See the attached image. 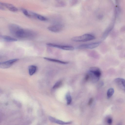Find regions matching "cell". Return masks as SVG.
I'll return each mask as SVG.
<instances>
[{"mask_svg":"<svg viewBox=\"0 0 125 125\" xmlns=\"http://www.w3.org/2000/svg\"><path fill=\"white\" fill-rule=\"evenodd\" d=\"M78 2V0H72L71 2V6H73L75 5Z\"/></svg>","mask_w":125,"mask_h":125,"instance_id":"cell-20","label":"cell"},{"mask_svg":"<svg viewBox=\"0 0 125 125\" xmlns=\"http://www.w3.org/2000/svg\"><path fill=\"white\" fill-rule=\"evenodd\" d=\"M100 43V42H96L82 44L77 46L76 47V48L79 49H93L98 47Z\"/></svg>","mask_w":125,"mask_h":125,"instance_id":"cell-6","label":"cell"},{"mask_svg":"<svg viewBox=\"0 0 125 125\" xmlns=\"http://www.w3.org/2000/svg\"><path fill=\"white\" fill-rule=\"evenodd\" d=\"M19 60L18 59H15L1 62L0 63V67L4 69L9 68L18 61Z\"/></svg>","mask_w":125,"mask_h":125,"instance_id":"cell-5","label":"cell"},{"mask_svg":"<svg viewBox=\"0 0 125 125\" xmlns=\"http://www.w3.org/2000/svg\"><path fill=\"white\" fill-rule=\"evenodd\" d=\"M95 38V37L93 35L87 34L73 37L71 39V40L73 41L76 42H84L92 40Z\"/></svg>","mask_w":125,"mask_h":125,"instance_id":"cell-3","label":"cell"},{"mask_svg":"<svg viewBox=\"0 0 125 125\" xmlns=\"http://www.w3.org/2000/svg\"><path fill=\"white\" fill-rule=\"evenodd\" d=\"M29 73L30 76H32L36 72L37 70V66L35 65H31L28 68Z\"/></svg>","mask_w":125,"mask_h":125,"instance_id":"cell-14","label":"cell"},{"mask_svg":"<svg viewBox=\"0 0 125 125\" xmlns=\"http://www.w3.org/2000/svg\"><path fill=\"white\" fill-rule=\"evenodd\" d=\"M112 120L111 118H109L107 120V122L108 124H112Z\"/></svg>","mask_w":125,"mask_h":125,"instance_id":"cell-23","label":"cell"},{"mask_svg":"<svg viewBox=\"0 0 125 125\" xmlns=\"http://www.w3.org/2000/svg\"><path fill=\"white\" fill-rule=\"evenodd\" d=\"M44 59L49 61L64 65H66L69 63V62L61 61L59 60L48 58L44 57Z\"/></svg>","mask_w":125,"mask_h":125,"instance_id":"cell-13","label":"cell"},{"mask_svg":"<svg viewBox=\"0 0 125 125\" xmlns=\"http://www.w3.org/2000/svg\"><path fill=\"white\" fill-rule=\"evenodd\" d=\"M90 78L88 74H87L86 75L85 78V80L86 81H88Z\"/></svg>","mask_w":125,"mask_h":125,"instance_id":"cell-22","label":"cell"},{"mask_svg":"<svg viewBox=\"0 0 125 125\" xmlns=\"http://www.w3.org/2000/svg\"><path fill=\"white\" fill-rule=\"evenodd\" d=\"M62 82L61 81H59L57 82L54 85L53 89H56L59 88L61 85Z\"/></svg>","mask_w":125,"mask_h":125,"instance_id":"cell-18","label":"cell"},{"mask_svg":"<svg viewBox=\"0 0 125 125\" xmlns=\"http://www.w3.org/2000/svg\"><path fill=\"white\" fill-rule=\"evenodd\" d=\"M89 76L90 78L93 81L96 82L99 80L101 75L100 70L96 67H91L89 69L88 73Z\"/></svg>","mask_w":125,"mask_h":125,"instance_id":"cell-2","label":"cell"},{"mask_svg":"<svg viewBox=\"0 0 125 125\" xmlns=\"http://www.w3.org/2000/svg\"><path fill=\"white\" fill-rule=\"evenodd\" d=\"M21 10L23 14L26 16L29 17H31V16L30 15V13L27 10L24 9H22Z\"/></svg>","mask_w":125,"mask_h":125,"instance_id":"cell-19","label":"cell"},{"mask_svg":"<svg viewBox=\"0 0 125 125\" xmlns=\"http://www.w3.org/2000/svg\"><path fill=\"white\" fill-rule=\"evenodd\" d=\"M0 38L3 41L7 42H13L17 41V39L15 38L7 36H1Z\"/></svg>","mask_w":125,"mask_h":125,"instance_id":"cell-12","label":"cell"},{"mask_svg":"<svg viewBox=\"0 0 125 125\" xmlns=\"http://www.w3.org/2000/svg\"><path fill=\"white\" fill-rule=\"evenodd\" d=\"M114 92V89L111 88L109 89L108 90L107 93V96L108 98L111 97L113 94Z\"/></svg>","mask_w":125,"mask_h":125,"instance_id":"cell-17","label":"cell"},{"mask_svg":"<svg viewBox=\"0 0 125 125\" xmlns=\"http://www.w3.org/2000/svg\"><path fill=\"white\" fill-rule=\"evenodd\" d=\"M1 5L6 7L11 11L16 12L18 11V9L16 8L11 4L2 3H1Z\"/></svg>","mask_w":125,"mask_h":125,"instance_id":"cell-10","label":"cell"},{"mask_svg":"<svg viewBox=\"0 0 125 125\" xmlns=\"http://www.w3.org/2000/svg\"><path fill=\"white\" fill-rule=\"evenodd\" d=\"M20 28L17 25L11 24L9 26V30L11 34L14 36L17 31Z\"/></svg>","mask_w":125,"mask_h":125,"instance_id":"cell-11","label":"cell"},{"mask_svg":"<svg viewBox=\"0 0 125 125\" xmlns=\"http://www.w3.org/2000/svg\"><path fill=\"white\" fill-rule=\"evenodd\" d=\"M36 35V33L34 31L20 28L14 36L19 38L29 39L33 38Z\"/></svg>","mask_w":125,"mask_h":125,"instance_id":"cell-1","label":"cell"},{"mask_svg":"<svg viewBox=\"0 0 125 125\" xmlns=\"http://www.w3.org/2000/svg\"><path fill=\"white\" fill-rule=\"evenodd\" d=\"M93 99L92 98H91L89 100L88 104L89 105H91L93 102Z\"/></svg>","mask_w":125,"mask_h":125,"instance_id":"cell-21","label":"cell"},{"mask_svg":"<svg viewBox=\"0 0 125 125\" xmlns=\"http://www.w3.org/2000/svg\"><path fill=\"white\" fill-rule=\"evenodd\" d=\"M49 119L52 122L56 123L60 125H66L71 124V122H65L61 120L57 119L52 117H49Z\"/></svg>","mask_w":125,"mask_h":125,"instance_id":"cell-9","label":"cell"},{"mask_svg":"<svg viewBox=\"0 0 125 125\" xmlns=\"http://www.w3.org/2000/svg\"><path fill=\"white\" fill-rule=\"evenodd\" d=\"M46 44L50 47L56 48L64 50L72 51L74 49V47L71 45H61L52 43H48Z\"/></svg>","mask_w":125,"mask_h":125,"instance_id":"cell-4","label":"cell"},{"mask_svg":"<svg viewBox=\"0 0 125 125\" xmlns=\"http://www.w3.org/2000/svg\"><path fill=\"white\" fill-rule=\"evenodd\" d=\"M64 26L62 24H58L49 27L48 29L51 32L58 33L61 31L63 29Z\"/></svg>","mask_w":125,"mask_h":125,"instance_id":"cell-7","label":"cell"},{"mask_svg":"<svg viewBox=\"0 0 125 125\" xmlns=\"http://www.w3.org/2000/svg\"><path fill=\"white\" fill-rule=\"evenodd\" d=\"M66 100L67 104L68 105H70L72 102V99L69 92H68L66 94Z\"/></svg>","mask_w":125,"mask_h":125,"instance_id":"cell-16","label":"cell"},{"mask_svg":"<svg viewBox=\"0 0 125 125\" xmlns=\"http://www.w3.org/2000/svg\"><path fill=\"white\" fill-rule=\"evenodd\" d=\"M31 15L37 18L39 20L42 21H46L47 19L46 17L40 15L33 12H30V13Z\"/></svg>","mask_w":125,"mask_h":125,"instance_id":"cell-15","label":"cell"},{"mask_svg":"<svg viewBox=\"0 0 125 125\" xmlns=\"http://www.w3.org/2000/svg\"><path fill=\"white\" fill-rule=\"evenodd\" d=\"M115 82L120 88L125 90V80L121 78H118L115 79Z\"/></svg>","mask_w":125,"mask_h":125,"instance_id":"cell-8","label":"cell"}]
</instances>
